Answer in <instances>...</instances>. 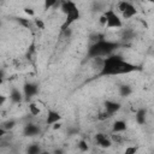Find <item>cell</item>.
Here are the masks:
<instances>
[{
	"label": "cell",
	"mask_w": 154,
	"mask_h": 154,
	"mask_svg": "<svg viewBox=\"0 0 154 154\" xmlns=\"http://www.w3.org/2000/svg\"><path fill=\"white\" fill-rule=\"evenodd\" d=\"M142 67L140 65L126 61L122 55L112 53L103 58L102 66L97 73V77L105 76H116V75H126L136 71H141Z\"/></svg>",
	"instance_id": "obj_1"
},
{
	"label": "cell",
	"mask_w": 154,
	"mask_h": 154,
	"mask_svg": "<svg viewBox=\"0 0 154 154\" xmlns=\"http://www.w3.org/2000/svg\"><path fill=\"white\" fill-rule=\"evenodd\" d=\"M119 47H120L119 42L109 41V40H106L105 37H101V38L94 41L89 46V48L87 51L85 58H87V60H89V59L107 57V55L114 53Z\"/></svg>",
	"instance_id": "obj_2"
},
{
	"label": "cell",
	"mask_w": 154,
	"mask_h": 154,
	"mask_svg": "<svg viewBox=\"0 0 154 154\" xmlns=\"http://www.w3.org/2000/svg\"><path fill=\"white\" fill-rule=\"evenodd\" d=\"M106 17V28H113V29H119L123 26V22L120 17L114 12L113 8H108L102 13Z\"/></svg>",
	"instance_id": "obj_3"
},
{
	"label": "cell",
	"mask_w": 154,
	"mask_h": 154,
	"mask_svg": "<svg viewBox=\"0 0 154 154\" xmlns=\"http://www.w3.org/2000/svg\"><path fill=\"white\" fill-rule=\"evenodd\" d=\"M118 10H119V12L122 13V16H123L124 19H130V18H132L134 16L137 14L136 7H135L130 1H126V0L119 1V4H118Z\"/></svg>",
	"instance_id": "obj_4"
},
{
	"label": "cell",
	"mask_w": 154,
	"mask_h": 154,
	"mask_svg": "<svg viewBox=\"0 0 154 154\" xmlns=\"http://www.w3.org/2000/svg\"><path fill=\"white\" fill-rule=\"evenodd\" d=\"M37 94H38V85L36 83H32V82H25L24 83V85H23L24 100L29 101Z\"/></svg>",
	"instance_id": "obj_5"
},
{
	"label": "cell",
	"mask_w": 154,
	"mask_h": 154,
	"mask_svg": "<svg viewBox=\"0 0 154 154\" xmlns=\"http://www.w3.org/2000/svg\"><path fill=\"white\" fill-rule=\"evenodd\" d=\"M79 18H81L79 8H78L77 11H75V12H72V13L67 14V16H66V18H65V20H64V23H63V24H61V26H60V31H64V30L69 29V28L71 26V24H72V23H75V22H77Z\"/></svg>",
	"instance_id": "obj_6"
},
{
	"label": "cell",
	"mask_w": 154,
	"mask_h": 154,
	"mask_svg": "<svg viewBox=\"0 0 154 154\" xmlns=\"http://www.w3.org/2000/svg\"><path fill=\"white\" fill-rule=\"evenodd\" d=\"M59 7H60L61 12H63L65 16H67V14H70V13H72V12H75V11L78 10V6H77L76 2L72 1V0H60Z\"/></svg>",
	"instance_id": "obj_7"
},
{
	"label": "cell",
	"mask_w": 154,
	"mask_h": 154,
	"mask_svg": "<svg viewBox=\"0 0 154 154\" xmlns=\"http://www.w3.org/2000/svg\"><path fill=\"white\" fill-rule=\"evenodd\" d=\"M95 142H96V144H97L99 147H101V148H109V147L112 146V140H111V137L106 136V134H103V132H97V134L95 135Z\"/></svg>",
	"instance_id": "obj_8"
},
{
	"label": "cell",
	"mask_w": 154,
	"mask_h": 154,
	"mask_svg": "<svg viewBox=\"0 0 154 154\" xmlns=\"http://www.w3.org/2000/svg\"><path fill=\"white\" fill-rule=\"evenodd\" d=\"M40 128L36 125V124H32V123H28L24 125L23 128V135L26 136V137H32V136H36L40 134Z\"/></svg>",
	"instance_id": "obj_9"
},
{
	"label": "cell",
	"mask_w": 154,
	"mask_h": 154,
	"mask_svg": "<svg viewBox=\"0 0 154 154\" xmlns=\"http://www.w3.org/2000/svg\"><path fill=\"white\" fill-rule=\"evenodd\" d=\"M103 107H105V109L111 114V116H113L114 113H117L119 109H120V107H122V105L118 102V101H113V100H106L105 102H103Z\"/></svg>",
	"instance_id": "obj_10"
},
{
	"label": "cell",
	"mask_w": 154,
	"mask_h": 154,
	"mask_svg": "<svg viewBox=\"0 0 154 154\" xmlns=\"http://www.w3.org/2000/svg\"><path fill=\"white\" fill-rule=\"evenodd\" d=\"M61 114L58 112V111H54V109H49L47 112V118H46V124L47 125H53L58 122L61 120Z\"/></svg>",
	"instance_id": "obj_11"
},
{
	"label": "cell",
	"mask_w": 154,
	"mask_h": 154,
	"mask_svg": "<svg viewBox=\"0 0 154 154\" xmlns=\"http://www.w3.org/2000/svg\"><path fill=\"white\" fill-rule=\"evenodd\" d=\"M10 100L12 101V103H20L24 100V95L18 88L12 87L10 90Z\"/></svg>",
	"instance_id": "obj_12"
},
{
	"label": "cell",
	"mask_w": 154,
	"mask_h": 154,
	"mask_svg": "<svg viewBox=\"0 0 154 154\" xmlns=\"http://www.w3.org/2000/svg\"><path fill=\"white\" fill-rule=\"evenodd\" d=\"M135 120L138 125H144L146 120H147V109L143 108V107L138 108L135 113Z\"/></svg>",
	"instance_id": "obj_13"
},
{
	"label": "cell",
	"mask_w": 154,
	"mask_h": 154,
	"mask_svg": "<svg viewBox=\"0 0 154 154\" xmlns=\"http://www.w3.org/2000/svg\"><path fill=\"white\" fill-rule=\"evenodd\" d=\"M128 129V125H126V122L122 120V119H118L116 120L113 124H112V132H123Z\"/></svg>",
	"instance_id": "obj_14"
},
{
	"label": "cell",
	"mask_w": 154,
	"mask_h": 154,
	"mask_svg": "<svg viewBox=\"0 0 154 154\" xmlns=\"http://www.w3.org/2000/svg\"><path fill=\"white\" fill-rule=\"evenodd\" d=\"M132 94V88L128 84H122L119 85V95L123 97H128Z\"/></svg>",
	"instance_id": "obj_15"
},
{
	"label": "cell",
	"mask_w": 154,
	"mask_h": 154,
	"mask_svg": "<svg viewBox=\"0 0 154 154\" xmlns=\"http://www.w3.org/2000/svg\"><path fill=\"white\" fill-rule=\"evenodd\" d=\"M57 5H60V0H43V10L48 11Z\"/></svg>",
	"instance_id": "obj_16"
},
{
	"label": "cell",
	"mask_w": 154,
	"mask_h": 154,
	"mask_svg": "<svg viewBox=\"0 0 154 154\" xmlns=\"http://www.w3.org/2000/svg\"><path fill=\"white\" fill-rule=\"evenodd\" d=\"M29 112H30L31 116H38L40 112H41V109H40V107L37 106L36 102L30 101V102H29Z\"/></svg>",
	"instance_id": "obj_17"
},
{
	"label": "cell",
	"mask_w": 154,
	"mask_h": 154,
	"mask_svg": "<svg viewBox=\"0 0 154 154\" xmlns=\"http://www.w3.org/2000/svg\"><path fill=\"white\" fill-rule=\"evenodd\" d=\"M14 126H16V120L14 119H7V120H5V122L1 123V128L6 129L7 131L12 130Z\"/></svg>",
	"instance_id": "obj_18"
},
{
	"label": "cell",
	"mask_w": 154,
	"mask_h": 154,
	"mask_svg": "<svg viewBox=\"0 0 154 154\" xmlns=\"http://www.w3.org/2000/svg\"><path fill=\"white\" fill-rule=\"evenodd\" d=\"M16 22L17 23H19L22 26H24V28H28V29H30L31 28V22L29 20V19H26V18H23V17H17L16 18Z\"/></svg>",
	"instance_id": "obj_19"
},
{
	"label": "cell",
	"mask_w": 154,
	"mask_h": 154,
	"mask_svg": "<svg viewBox=\"0 0 154 154\" xmlns=\"http://www.w3.org/2000/svg\"><path fill=\"white\" fill-rule=\"evenodd\" d=\"M26 152H28L29 154H38V153H41L42 150H41V147H40L38 144H30V146L28 147Z\"/></svg>",
	"instance_id": "obj_20"
},
{
	"label": "cell",
	"mask_w": 154,
	"mask_h": 154,
	"mask_svg": "<svg viewBox=\"0 0 154 154\" xmlns=\"http://www.w3.org/2000/svg\"><path fill=\"white\" fill-rule=\"evenodd\" d=\"M111 140H112V142H114V143H122V142L124 141V138H123V136L120 135V132H112Z\"/></svg>",
	"instance_id": "obj_21"
},
{
	"label": "cell",
	"mask_w": 154,
	"mask_h": 154,
	"mask_svg": "<svg viewBox=\"0 0 154 154\" xmlns=\"http://www.w3.org/2000/svg\"><path fill=\"white\" fill-rule=\"evenodd\" d=\"M32 23H34V25H35L37 29H40V30H43V29L46 28V25H45V22H43L41 18H34Z\"/></svg>",
	"instance_id": "obj_22"
},
{
	"label": "cell",
	"mask_w": 154,
	"mask_h": 154,
	"mask_svg": "<svg viewBox=\"0 0 154 154\" xmlns=\"http://www.w3.org/2000/svg\"><path fill=\"white\" fill-rule=\"evenodd\" d=\"M112 116L105 109V111H102V112H100L99 114H97V119L100 120V122H105V120H107L108 118H111Z\"/></svg>",
	"instance_id": "obj_23"
},
{
	"label": "cell",
	"mask_w": 154,
	"mask_h": 154,
	"mask_svg": "<svg viewBox=\"0 0 154 154\" xmlns=\"http://www.w3.org/2000/svg\"><path fill=\"white\" fill-rule=\"evenodd\" d=\"M77 146H78V148H79L81 152H87L88 150V143H87L85 140H81Z\"/></svg>",
	"instance_id": "obj_24"
},
{
	"label": "cell",
	"mask_w": 154,
	"mask_h": 154,
	"mask_svg": "<svg viewBox=\"0 0 154 154\" xmlns=\"http://www.w3.org/2000/svg\"><path fill=\"white\" fill-rule=\"evenodd\" d=\"M24 13H26L28 16H30V17H35V11L31 8V7H24Z\"/></svg>",
	"instance_id": "obj_25"
},
{
	"label": "cell",
	"mask_w": 154,
	"mask_h": 154,
	"mask_svg": "<svg viewBox=\"0 0 154 154\" xmlns=\"http://www.w3.org/2000/svg\"><path fill=\"white\" fill-rule=\"evenodd\" d=\"M123 38H124V40H130V38H132V31H131V30H125V32L123 34Z\"/></svg>",
	"instance_id": "obj_26"
},
{
	"label": "cell",
	"mask_w": 154,
	"mask_h": 154,
	"mask_svg": "<svg viewBox=\"0 0 154 154\" xmlns=\"http://www.w3.org/2000/svg\"><path fill=\"white\" fill-rule=\"evenodd\" d=\"M137 152V148L136 147H129L125 149V154H132V153H136Z\"/></svg>",
	"instance_id": "obj_27"
},
{
	"label": "cell",
	"mask_w": 154,
	"mask_h": 154,
	"mask_svg": "<svg viewBox=\"0 0 154 154\" xmlns=\"http://www.w3.org/2000/svg\"><path fill=\"white\" fill-rule=\"evenodd\" d=\"M100 23H101L102 25H106V17H105L103 14L100 17Z\"/></svg>",
	"instance_id": "obj_28"
},
{
	"label": "cell",
	"mask_w": 154,
	"mask_h": 154,
	"mask_svg": "<svg viewBox=\"0 0 154 154\" xmlns=\"http://www.w3.org/2000/svg\"><path fill=\"white\" fill-rule=\"evenodd\" d=\"M52 126H53V129H54V130H57V129H60V126H61V124H60V123L58 122V123H55V124H53Z\"/></svg>",
	"instance_id": "obj_29"
},
{
	"label": "cell",
	"mask_w": 154,
	"mask_h": 154,
	"mask_svg": "<svg viewBox=\"0 0 154 154\" xmlns=\"http://www.w3.org/2000/svg\"><path fill=\"white\" fill-rule=\"evenodd\" d=\"M5 101H6V96H1V100H0V106H2Z\"/></svg>",
	"instance_id": "obj_30"
},
{
	"label": "cell",
	"mask_w": 154,
	"mask_h": 154,
	"mask_svg": "<svg viewBox=\"0 0 154 154\" xmlns=\"http://www.w3.org/2000/svg\"><path fill=\"white\" fill-rule=\"evenodd\" d=\"M148 2H150V4H154V0H147Z\"/></svg>",
	"instance_id": "obj_31"
}]
</instances>
